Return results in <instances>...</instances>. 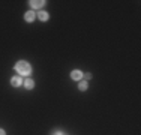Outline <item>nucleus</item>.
<instances>
[{
  "mask_svg": "<svg viewBox=\"0 0 141 135\" xmlns=\"http://www.w3.org/2000/svg\"><path fill=\"white\" fill-rule=\"evenodd\" d=\"M15 69L18 71L21 75H29L30 72H32V68H30V65H29L27 62H24V60L18 62V63H17V66H15Z\"/></svg>",
  "mask_w": 141,
  "mask_h": 135,
  "instance_id": "obj_1",
  "label": "nucleus"
},
{
  "mask_svg": "<svg viewBox=\"0 0 141 135\" xmlns=\"http://www.w3.org/2000/svg\"><path fill=\"white\" fill-rule=\"evenodd\" d=\"M11 84H12L14 87H20V86L23 84V80L20 78V77H14V78L11 80Z\"/></svg>",
  "mask_w": 141,
  "mask_h": 135,
  "instance_id": "obj_2",
  "label": "nucleus"
},
{
  "mask_svg": "<svg viewBox=\"0 0 141 135\" xmlns=\"http://www.w3.org/2000/svg\"><path fill=\"white\" fill-rule=\"evenodd\" d=\"M24 18H26V21H29V23H32L33 20H35V12H33V11H29L27 14L24 15Z\"/></svg>",
  "mask_w": 141,
  "mask_h": 135,
  "instance_id": "obj_3",
  "label": "nucleus"
},
{
  "mask_svg": "<svg viewBox=\"0 0 141 135\" xmlns=\"http://www.w3.org/2000/svg\"><path fill=\"white\" fill-rule=\"evenodd\" d=\"M70 77H72V80H80L83 77V74H81V71H72Z\"/></svg>",
  "mask_w": 141,
  "mask_h": 135,
  "instance_id": "obj_4",
  "label": "nucleus"
},
{
  "mask_svg": "<svg viewBox=\"0 0 141 135\" xmlns=\"http://www.w3.org/2000/svg\"><path fill=\"white\" fill-rule=\"evenodd\" d=\"M44 3H45V2H42V0H38V2H36V0H33V2H30V5H32L33 8H42Z\"/></svg>",
  "mask_w": 141,
  "mask_h": 135,
  "instance_id": "obj_5",
  "label": "nucleus"
},
{
  "mask_svg": "<svg viewBox=\"0 0 141 135\" xmlns=\"http://www.w3.org/2000/svg\"><path fill=\"white\" fill-rule=\"evenodd\" d=\"M33 86H35L33 80H26V81H24V87L29 89V90H30V89H33Z\"/></svg>",
  "mask_w": 141,
  "mask_h": 135,
  "instance_id": "obj_6",
  "label": "nucleus"
},
{
  "mask_svg": "<svg viewBox=\"0 0 141 135\" xmlns=\"http://www.w3.org/2000/svg\"><path fill=\"white\" fill-rule=\"evenodd\" d=\"M38 17H39V20H42V21H47V20H48V14H47V12H39Z\"/></svg>",
  "mask_w": 141,
  "mask_h": 135,
  "instance_id": "obj_7",
  "label": "nucleus"
},
{
  "mask_svg": "<svg viewBox=\"0 0 141 135\" xmlns=\"http://www.w3.org/2000/svg\"><path fill=\"white\" fill-rule=\"evenodd\" d=\"M78 89H80V90H86V89H87V83H86V81H83V83H80V86H78Z\"/></svg>",
  "mask_w": 141,
  "mask_h": 135,
  "instance_id": "obj_8",
  "label": "nucleus"
},
{
  "mask_svg": "<svg viewBox=\"0 0 141 135\" xmlns=\"http://www.w3.org/2000/svg\"><path fill=\"white\" fill-rule=\"evenodd\" d=\"M84 78H86V80H90V78H92V74H86Z\"/></svg>",
  "mask_w": 141,
  "mask_h": 135,
  "instance_id": "obj_9",
  "label": "nucleus"
},
{
  "mask_svg": "<svg viewBox=\"0 0 141 135\" xmlns=\"http://www.w3.org/2000/svg\"><path fill=\"white\" fill-rule=\"evenodd\" d=\"M0 135H6V134H5V131H3V129H0Z\"/></svg>",
  "mask_w": 141,
  "mask_h": 135,
  "instance_id": "obj_10",
  "label": "nucleus"
},
{
  "mask_svg": "<svg viewBox=\"0 0 141 135\" xmlns=\"http://www.w3.org/2000/svg\"><path fill=\"white\" fill-rule=\"evenodd\" d=\"M54 135H62V132H54Z\"/></svg>",
  "mask_w": 141,
  "mask_h": 135,
  "instance_id": "obj_11",
  "label": "nucleus"
}]
</instances>
